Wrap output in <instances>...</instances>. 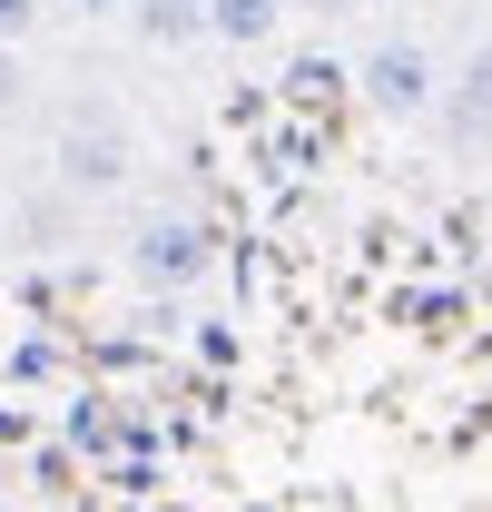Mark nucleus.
Here are the masks:
<instances>
[{"instance_id": "f257e3e1", "label": "nucleus", "mask_w": 492, "mask_h": 512, "mask_svg": "<svg viewBox=\"0 0 492 512\" xmlns=\"http://www.w3.org/2000/svg\"><path fill=\"white\" fill-rule=\"evenodd\" d=\"M355 89H365L384 119H424L433 99H443V60H433L424 40H374L365 60H355Z\"/></svg>"}, {"instance_id": "f03ea898", "label": "nucleus", "mask_w": 492, "mask_h": 512, "mask_svg": "<svg viewBox=\"0 0 492 512\" xmlns=\"http://www.w3.org/2000/svg\"><path fill=\"white\" fill-rule=\"evenodd\" d=\"M207 256H217V247H207V227H197V217H148V227L128 237V266H138L148 286H187Z\"/></svg>"}, {"instance_id": "7ed1b4c3", "label": "nucleus", "mask_w": 492, "mask_h": 512, "mask_svg": "<svg viewBox=\"0 0 492 512\" xmlns=\"http://www.w3.org/2000/svg\"><path fill=\"white\" fill-rule=\"evenodd\" d=\"M286 10H296V0H207V30H217L227 50H266V40L286 30Z\"/></svg>"}, {"instance_id": "20e7f679", "label": "nucleus", "mask_w": 492, "mask_h": 512, "mask_svg": "<svg viewBox=\"0 0 492 512\" xmlns=\"http://www.w3.org/2000/svg\"><path fill=\"white\" fill-rule=\"evenodd\" d=\"M128 30H138L148 50H187V40L207 30V0H128Z\"/></svg>"}, {"instance_id": "39448f33", "label": "nucleus", "mask_w": 492, "mask_h": 512, "mask_svg": "<svg viewBox=\"0 0 492 512\" xmlns=\"http://www.w3.org/2000/svg\"><path fill=\"white\" fill-rule=\"evenodd\" d=\"M60 178H69V188H119V178H128V148H119V138L69 128V138H60Z\"/></svg>"}, {"instance_id": "423d86ee", "label": "nucleus", "mask_w": 492, "mask_h": 512, "mask_svg": "<svg viewBox=\"0 0 492 512\" xmlns=\"http://www.w3.org/2000/svg\"><path fill=\"white\" fill-rule=\"evenodd\" d=\"M453 109H463L473 128H492V40L463 60V79H453Z\"/></svg>"}, {"instance_id": "0eeeda50", "label": "nucleus", "mask_w": 492, "mask_h": 512, "mask_svg": "<svg viewBox=\"0 0 492 512\" xmlns=\"http://www.w3.org/2000/svg\"><path fill=\"white\" fill-rule=\"evenodd\" d=\"M286 89H296V99H335L345 69H335V60H296V69H286Z\"/></svg>"}, {"instance_id": "6e6552de", "label": "nucleus", "mask_w": 492, "mask_h": 512, "mask_svg": "<svg viewBox=\"0 0 492 512\" xmlns=\"http://www.w3.org/2000/svg\"><path fill=\"white\" fill-rule=\"evenodd\" d=\"M40 10H50V0H0V40H30V30H40Z\"/></svg>"}, {"instance_id": "1a4fd4ad", "label": "nucleus", "mask_w": 492, "mask_h": 512, "mask_svg": "<svg viewBox=\"0 0 492 512\" xmlns=\"http://www.w3.org/2000/svg\"><path fill=\"white\" fill-rule=\"evenodd\" d=\"M20 109V40H0V119Z\"/></svg>"}, {"instance_id": "9d476101", "label": "nucleus", "mask_w": 492, "mask_h": 512, "mask_svg": "<svg viewBox=\"0 0 492 512\" xmlns=\"http://www.w3.org/2000/svg\"><path fill=\"white\" fill-rule=\"evenodd\" d=\"M50 10H69V20H119L128 0H50Z\"/></svg>"}, {"instance_id": "9b49d317", "label": "nucleus", "mask_w": 492, "mask_h": 512, "mask_svg": "<svg viewBox=\"0 0 492 512\" xmlns=\"http://www.w3.org/2000/svg\"><path fill=\"white\" fill-rule=\"evenodd\" d=\"M296 10H315V20H345V10H365V0H296Z\"/></svg>"}]
</instances>
